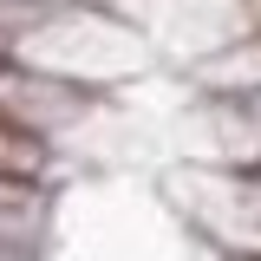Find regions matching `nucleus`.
I'll list each match as a JSON object with an SVG mask.
<instances>
[{"label":"nucleus","instance_id":"nucleus-1","mask_svg":"<svg viewBox=\"0 0 261 261\" xmlns=\"http://www.w3.org/2000/svg\"><path fill=\"white\" fill-rule=\"evenodd\" d=\"M0 261H13V255H7V242H0Z\"/></svg>","mask_w":261,"mask_h":261}]
</instances>
